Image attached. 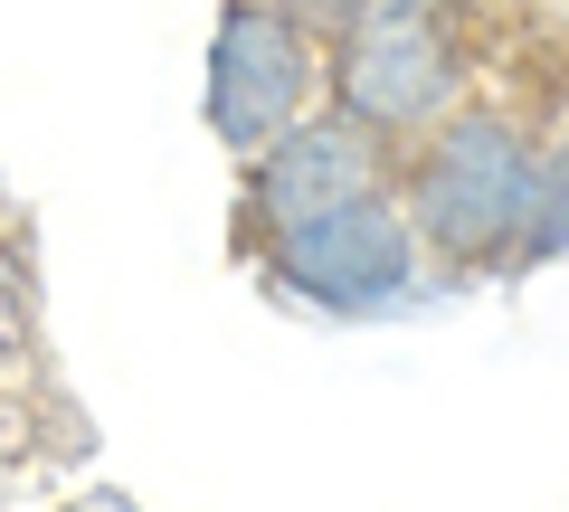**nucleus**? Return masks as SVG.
<instances>
[{
	"label": "nucleus",
	"mask_w": 569,
	"mask_h": 512,
	"mask_svg": "<svg viewBox=\"0 0 569 512\" xmlns=\"http://www.w3.org/2000/svg\"><path fill=\"white\" fill-rule=\"evenodd\" d=\"M323 96L351 123H370L380 143H418L466 104V29L456 0H370L361 20L332 39Z\"/></svg>",
	"instance_id": "f03ea898"
},
{
	"label": "nucleus",
	"mask_w": 569,
	"mask_h": 512,
	"mask_svg": "<svg viewBox=\"0 0 569 512\" xmlns=\"http://www.w3.org/2000/svg\"><path fill=\"white\" fill-rule=\"evenodd\" d=\"M67 512H77V503H67Z\"/></svg>",
	"instance_id": "6e6552de"
},
{
	"label": "nucleus",
	"mask_w": 569,
	"mask_h": 512,
	"mask_svg": "<svg viewBox=\"0 0 569 512\" xmlns=\"http://www.w3.org/2000/svg\"><path fill=\"white\" fill-rule=\"evenodd\" d=\"M418 228H408L399 190H370V200H342L323 219L266 238V285L295 294V304L332 313V323H370V313H399L418 294Z\"/></svg>",
	"instance_id": "7ed1b4c3"
},
{
	"label": "nucleus",
	"mask_w": 569,
	"mask_h": 512,
	"mask_svg": "<svg viewBox=\"0 0 569 512\" xmlns=\"http://www.w3.org/2000/svg\"><path fill=\"white\" fill-rule=\"evenodd\" d=\"M569 257V133L541 143V171H531V228H522V267H560Z\"/></svg>",
	"instance_id": "423d86ee"
},
{
	"label": "nucleus",
	"mask_w": 569,
	"mask_h": 512,
	"mask_svg": "<svg viewBox=\"0 0 569 512\" xmlns=\"http://www.w3.org/2000/svg\"><path fill=\"white\" fill-rule=\"evenodd\" d=\"M266 10H284V20H305L313 39L332 48V39H342V29H351V20H361V10H370V0H266Z\"/></svg>",
	"instance_id": "0eeeda50"
},
{
	"label": "nucleus",
	"mask_w": 569,
	"mask_h": 512,
	"mask_svg": "<svg viewBox=\"0 0 569 512\" xmlns=\"http://www.w3.org/2000/svg\"><path fill=\"white\" fill-rule=\"evenodd\" d=\"M531 171H541V143L512 114L456 104L437 133L399 152V209L418 228V257L447 275H512L531 228Z\"/></svg>",
	"instance_id": "f257e3e1"
},
{
	"label": "nucleus",
	"mask_w": 569,
	"mask_h": 512,
	"mask_svg": "<svg viewBox=\"0 0 569 512\" xmlns=\"http://www.w3.org/2000/svg\"><path fill=\"white\" fill-rule=\"evenodd\" d=\"M323 67L332 48L313 39L305 20H284V10H266V0H228L219 29H209V133H219L228 152H266L284 133V123H305L313 104H323Z\"/></svg>",
	"instance_id": "20e7f679"
},
{
	"label": "nucleus",
	"mask_w": 569,
	"mask_h": 512,
	"mask_svg": "<svg viewBox=\"0 0 569 512\" xmlns=\"http://www.w3.org/2000/svg\"><path fill=\"white\" fill-rule=\"evenodd\" d=\"M370 190H399V143L351 123L332 96L305 123H284L266 152H247V228L257 238H284V228L323 219L342 200H370Z\"/></svg>",
	"instance_id": "39448f33"
}]
</instances>
